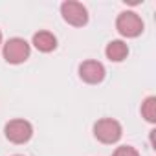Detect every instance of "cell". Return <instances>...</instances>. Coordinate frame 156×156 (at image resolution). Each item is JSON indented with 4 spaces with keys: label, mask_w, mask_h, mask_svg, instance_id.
Here are the masks:
<instances>
[{
    "label": "cell",
    "mask_w": 156,
    "mask_h": 156,
    "mask_svg": "<svg viewBox=\"0 0 156 156\" xmlns=\"http://www.w3.org/2000/svg\"><path fill=\"white\" fill-rule=\"evenodd\" d=\"M121 132H123L121 125L116 119H112V118H103V119L96 121V125H94L96 140H99L101 143H107V145L116 143L121 138Z\"/></svg>",
    "instance_id": "6da1fadb"
},
{
    "label": "cell",
    "mask_w": 156,
    "mask_h": 156,
    "mask_svg": "<svg viewBox=\"0 0 156 156\" xmlns=\"http://www.w3.org/2000/svg\"><path fill=\"white\" fill-rule=\"evenodd\" d=\"M116 28L123 37L134 39L138 35H141L143 31V20L134 13V11H123L119 13L118 20H116Z\"/></svg>",
    "instance_id": "7a4b0ae2"
},
{
    "label": "cell",
    "mask_w": 156,
    "mask_h": 156,
    "mask_svg": "<svg viewBox=\"0 0 156 156\" xmlns=\"http://www.w3.org/2000/svg\"><path fill=\"white\" fill-rule=\"evenodd\" d=\"M30 44L20 39V37H15V39H9L6 44H4V59L11 64H20L24 62L28 57H30Z\"/></svg>",
    "instance_id": "3957f363"
},
{
    "label": "cell",
    "mask_w": 156,
    "mask_h": 156,
    "mask_svg": "<svg viewBox=\"0 0 156 156\" xmlns=\"http://www.w3.org/2000/svg\"><path fill=\"white\" fill-rule=\"evenodd\" d=\"M61 15L68 24H72L75 28H81V26H85L88 22L87 8L83 4H79V2H73V0H68V2L61 4Z\"/></svg>",
    "instance_id": "277c9868"
},
{
    "label": "cell",
    "mask_w": 156,
    "mask_h": 156,
    "mask_svg": "<svg viewBox=\"0 0 156 156\" xmlns=\"http://www.w3.org/2000/svg\"><path fill=\"white\" fill-rule=\"evenodd\" d=\"M4 132H6V138H8L11 143L20 145V143L30 141V138L33 136V127H31V123L26 121V119H11V121L6 125Z\"/></svg>",
    "instance_id": "5b68a950"
},
{
    "label": "cell",
    "mask_w": 156,
    "mask_h": 156,
    "mask_svg": "<svg viewBox=\"0 0 156 156\" xmlns=\"http://www.w3.org/2000/svg\"><path fill=\"white\" fill-rule=\"evenodd\" d=\"M79 77L88 85H98L105 79V66L98 61H85L79 66Z\"/></svg>",
    "instance_id": "8992f818"
},
{
    "label": "cell",
    "mask_w": 156,
    "mask_h": 156,
    "mask_svg": "<svg viewBox=\"0 0 156 156\" xmlns=\"http://www.w3.org/2000/svg\"><path fill=\"white\" fill-rule=\"evenodd\" d=\"M33 46H35L39 51L48 53V51H53V50L57 48V39H55V35L50 33V31H39V33L33 35Z\"/></svg>",
    "instance_id": "52a82bcc"
},
{
    "label": "cell",
    "mask_w": 156,
    "mask_h": 156,
    "mask_svg": "<svg viewBox=\"0 0 156 156\" xmlns=\"http://www.w3.org/2000/svg\"><path fill=\"white\" fill-rule=\"evenodd\" d=\"M107 57L114 62H121L127 55H129V46L123 42V41H112L107 44V50H105Z\"/></svg>",
    "instance_id": "ba28073f"
},
{
    "label": "cell",
    "mask_w": 156,
    "mask_h": 156,
    "mask_svg": "<svg viewBox=\"0 0 156 156\" xmlns=\"http://www.w3.org/2000/svg\"><path fill=\"white\" fill-rule=\"evenodd\" d=\"M141 116H143L149 123H154V121H156V98H154V96H149V98L141 103Z\"/></svg>",
    "instance_id": "9c48e42d"
},
{
    "label": "cell",
    "mask_w": 156,
    "mask_h": 156,
    "mask_svg": "<svg viewBox=\"0 0 156 156\" xmlns=\"http://www.w3.org/2000/svg\"><path fill=\"white\" fill-rule=\"evenodd\" d=\"M112 156H140V152L130 145H121L112 152Z\"/></svg>",
    "instance_id": "30bf717a"
},
{
    "label": "cell",
    "mask_w": 156,
    "mask_h": 156,
    "mask_svg": "<svg viewBox=\"0 0 156 156\" xmlns=\"http://www.w3.org/2000/svg\"><path fill=\"white\" fill-rule=\"evenodd\" d=\"M0 44H2V31H0Z\"/></svg>",
    "instance_id": "8fae6325"
},
{
    "label": "cell",
    "mask_w": 156,
    "mask_h": 156,
    "mask_svg": "<svg viewBox=\"0 0 156 156\" xmlns=\"http://www.w3.org/2000/svg\"><path fill=\"white\" fill-rule=\"evenodd\" d=\"M15 156H20V154H15Z\"/></svg>",
    "instance_id": "7c38bea8"
}]
</instances>
